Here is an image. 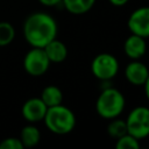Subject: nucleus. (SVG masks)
<instances>
[{
	"instance_id": "nucleus-1",
	"label": "nucleus",
	"mask_w": 149,
	"mask_h": 149,
	"mask_svg": "<svg viewBox=\"0 0 149 149\" xmlns=\"http://www.w3.org/2000/svg\"><path fill=\"white\" fill-rule=\"evenodd\" d=\"M26 41L36 48H44L57 36V23L55 19L42 12L30 14L23 23Z\"/></svg>"
},
{
	"instance_id": "nucleus-11",
	"label": "nucleus",
	"mask_w": 149,
	"mask_h": 149,
	"mask_svg": "<svg viewBox=\"0 0 149 149\" xmlns=\"http://www.w3.org/2000/svg\"><path fill=\"white\" fill-rule=\"evenodd\" d=\"M43 49L50 63H62L68 57L66 45L62 41H58L57 38H54L52 41H50Z\"/></svg>"
},
{
	"instance_id": "nucleus-21",
	"label": "nucleus",
	"mask_w": 149,
	"mask_h": 149,
	"mask_svg": "<svg viewBox=\"0 0 149 149\" xmlns=\"http://www.w3.org/2000/svg\"><path fill=\"white\" fill-rule=\"evenodd\" d=\"M143 86H144V92H146V95H147V98H148V100H149V76H148V78H147L146 83L143 84Z\"/></svg>"
},
{
	"instance_id": "nucleus-12",
	"label": "nucleus",
	"mask_w": 149,
	"mask_h": 149,
	"mask_svg": "<svg viewBox=\"0 0 149 149\" xmlns=\"http://www.w3.org/2000/svg\"><path fill=\"white\" fill-rule=\"evenodd\" d=\"M23 144V148H31L35 147L41 140V133L38 128L34 125H27L21 129L20 137Z\"/></svg>"
},
{
	"instance_id": "nucleus-20",
	"label": "nucleus",
	"mask_w": 149,
	"mask_h": 149,
	"mask_svg": "<svg viewBox=\"0 0 149 149\" xmlns=\"http://www.w3.org/2000/svg\"><path fill=\"white\" fill-rule=\"evenodd\" d=\"M112 5H114V6H118V7H120V6H123V5H126L129 0H108Z\"/></svg>"
},
{
	"instance_id": "nucleus-18",
	"label": "nucleus",
	"mask_w": 149,
	"mask_h": 149,
	"mask_svg": "<svg viewBox=\"0 0 149 149\" xmlns=\"http://www.w3.org/2000/svg\"><path fill=\"white\" fill-rule=\"evenodd\" d=\"M0 149H23V144L19 137H6L0 142Z\"/></svg>"
},
{
	"instance_id": "nucleus-14",
	"label": "nucleus",
	"mask_w": 149,
	"mask_h": 149,
	"mask_svg": "<svg viewBox=\"0 0 149 149\" xmlns=\"http://www.w3.org/2000/svg\"><path fill=\"white\" fill-rule=\"evenodd\" d=\"M40 98L43 100V102L47 105V107H51V106L62 104L63 93L59 87H57L55 85H48L43 88Z\"/></svg>"
},
{
	"instance_id": "nucleus-2",
	"label": "nucleus",
	"mask_w": 149,
	"mask_h": 149,
	"mask_svg": "<svg viewBox=\"0 0 149 149\" xmlns=\"http://www.w3.org/2000/svg\"><path fill=\"white\" fill-rule=\"evenodd\" d=\"M43 121L47 128L57 135L69 134L76 126L74 113L62 104L48 107Z\"/></svg>"
},
{
	"instance_id": "nucleus-17",
	"label": "nucleus",
	"mask_w": 149,
	"mask_h": 149,
	"mask_svg": "<svg viewBox=\"0 0 149 149\" xmlns=\"http://www.w3.org/2000/svg\"><path fill=\"white\" fill-rule=\"evenodd\" d=\"M116 149H139L140 148V140L132 136L130 134H125L121 137L116 139L115 143Z\"/></svg>"
},
{
	"instance_id": "nucleus-3",
	"label": "nucleus",
	"mask_w": 149,
	"mask_h": 149,
	"mask_svg": "<svg viewBox=\"0 0 149 149\" xmlns=\"http://www.w3.org/2000/svg\"><path fill=\"white\" fill-rule=\"evenodd\" d=\"M126 101L123 94L119 90L109 86L102 88L101 93L97 99L95 109L101 118L112 120L114 118H118L122 113Z\"/></svg>"
},
{
	"instance_id": "nucleus-8",
	"label": "nucleus",
	"mask_w": 149,
	"mask_h": 149,
	"mask_svg": "<svg viewBox=\"0 0 149 149\" xmlns=\"http://www.w3.org/2000/svg\"><path fill=\"white\" fill-rule=\"evenodd\" d=\"M47 105L41 98H30L22 105V116L30 123L42 121L47 113Z\"/></svg>"
},
{
	"instance_id": "nucleus-9",
	"label": "nucleus",
	"mask_w": 149,
	"mask_h": 149,
	"mask_svg": "<svg viewBox=\"0 0 149 149\" xmlns=\"http://www.w3.org/2000/svg\"><path fill=\"white\" fill-rule=\"evenodd\" d=\"M125 76H126V79L130 84H133L135 86H141L146 83V80L149 76V70L139 59H133V62H130L126 66Z\"/></svg>"
},
{
	"instance_id": "nucleus-7",
	"label": "nucleus",
	"mask_w": 149,
	"mask_h": 149,
	"mask_svg": "<svg viewBox=\"0 0 149 149\" xmlns=\"http://www.w3.org/2000/svg\"><path fill=\"white\" fill-rule=\"evenodd\" d=\"M128 28L132 34L149 37V6L140 7L135 9L128 19Z\"/></svg>"
},
{
	"instance_id": "nucleus-10",
	"label": "nucleus",
	"mask_w": 149,
	"mask_h": 149,
	"mask_svg": "<svg viewBox=\"0 0 149 149\" xmlns=\"http://www.w3.org/2000/svg\"><path fill=\"white\" fill-rule=\"evenodd\" d=\"M123 51L130 59H140L147 51L146 40L142 36L132 34L128 36L123 44Z\"/></svg>"
},
{
	"instance_id": "nucleus-6",
	"label": "nucleus",
	"mask_w": 149,
	"mask_h": 149,
	"mask_svg": "<svg viewBox=\"0 0 149 149\" xmlns=\"http://www.w3.org/2000/svg\"><path fill=\"white\" fill-rule=\"evenodd\" d=\"M50 66V61L43 48L31 47L23 58V68L26 72L33 77L43 76Z\"/></svg>"
},
{
	"instance_id": "nucleus-13",
	"label": "nucleus",
	"mask_w": 149,
	"mask_h": 149,
	"mask_svg": "<svg viewBox=\"0 0 149 149\" xmlns=\"http://www.w3.org/2000/svg\"><path fill=\"white\" fill-rule=\"evenodd\" d=\"M65 9L74 15L87 13L95 3V0H62Z\"/></svg>"
},
{
	"instance_id": "nucleus-16",
	"label": "nucleus",
	"mask_w": 149,
	"mask_h": 149,
	"mask_svg": "<svg viewBox=\"0 0 149 149\" xmlns=\"http://www.w3.org/2000/svg\"><path fill=\"white\" fill-rule=\"evenodd\" d=\"M113 121L109 122L108 127H107V133L109 134V136L114 137V139H119L122 135L127 134V126H126V120H120V119H112Z\"/></svg>"
},
{
	"instance_id": "nucleus-19",
	"label": "nucleus",
	"mask_w": 149,
	"mask_h": 149,
	"mask_svg": "<svg viewBox=\"0 0 149 149\" xmlns=\"http://www.w3.org/2000/svg\"><path fill=\"white\" fill-rule=\"evenodd\" d=\"M38 1L43 6H47V7H54V6L62 3V0H38Z\"/></svg>"
},
{
	"instance_id": "nucleus-4",
	"label": "nucleus",
	"mask_w": 149,
	"mask_h": 149,
	"mask_svg": "<svg viewBox=\"0 0 149 149\" xmlns=\"http://www.w3.org/2000/svg\"><path fill=\"white\" fill-rule=\"evenodd\" d=\"M127 133L137 140H142L149 135V108L137 106L130 111L126 120Z\"/></svg>"
},
{
	"instance_id": "nucleus-5",
	"label": "nucleus",
	"mask_w": 149,
	"mask_h": 149,
	"mask_svg": "<svg viewBox=\"0 0 149 149\" xmlns=\"http://www.w3.org/2000/svg\"><path fill=\"white\" fill-rule=\"evenodd\" d=\"M93 76L101 81L113 79L119 71V62L112 54L102 52L97 55L91 63Z\"/></svg>"
},
{
	"instance_id": "nucleus-15",
	"label": "nucleus",
	"mask_w": 149,
	"mask_h": 149,
	"mask_svg": "<svg viewBox=\"0 0 149 149\" xmlns=\"http://www.w3.org/2000/svg\"><path fill=\"white\" fill-rule=\"evenodd\" d=\"M15 29L14 27L6 21L0 22V47H6L14 41Z\"/></svg>"
}]
</instances>
